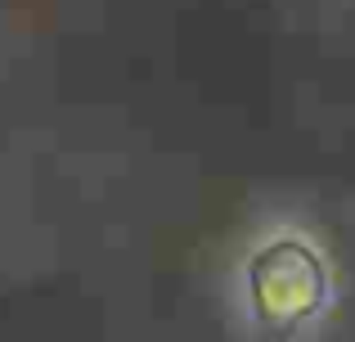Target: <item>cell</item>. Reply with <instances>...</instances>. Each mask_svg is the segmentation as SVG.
Returning <instances> with one entry per match:
<instances>
[{"mask_svg":"<svg viewBox=\"0 0 355 342\" xmlns=\"http://www.w3.org/2000/svg\"><path fill=\"white\" fill-rule=\"evenodd\" d=\"M243 293H248V311L261 334L297 338L329 311L333 275L306 234L279 230L252 248L248 266H243Z\"/></svg>","mask_w":355,"mask_h":342,"instance_id":"6da1fadb","label":"cell"}]
</instances>
